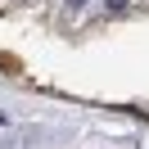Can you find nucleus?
Wrapping results in <instances>:
<instances>
[{
  "label": "nucleus",
  "mask_w": 149,
  "mask_h": 149,
  "mask_svg": "<svg viewBox=\"0 0 149 149\" xmlns=\"http://www.w3.org/2000/svg\"><path fill=\"white\" fill-rule=\"evenodd\" d=\"M104 5H109L113 14H122V9H127V5H131V0H104Z\"/></svg>",
  "instance_id": "1"
},
{
  "label": "nucleus",
  "mask_w": 149,
  "mask_h": 149,
  "mask_svg": "<svg viewBox=\"0 0 149 149\" xmlns=\"http://www.w3.org/2000/svg\"><path fill=\"white\" fill-rule=\"evenodd\" d=\"M68 5H72V9H77V5H86V0H68Z\"/></svg>",
  "instance_id": "2"
}]
</instances>
